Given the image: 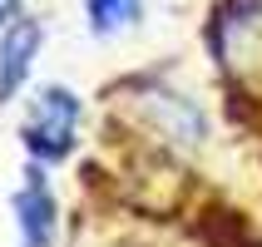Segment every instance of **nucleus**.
I'll return each mask as SVG.
<instances>
[{"mask_svg":"<svg viewBox=\"0 0 262 247\" xmlns=\"http://www.w3.org/2000/svg\"><path fill=\"white\" fill-rule=\"evenodd\" d=\"M74 133H79V99H74L70 89H40V99H35V109H30V124H25V144L35 159L55 163L64 159L74 148Z\"/></svg>","mask_w":262,"mask_h":247,"instance_id":"nucleus-1","label":"nucleus"},{"mask_svg":"<svg viewBox=\"0 0 262 247\" xmlns=\"http://www.w3.org/2000/svg\"><path fill=\"white\" fill-rule=\"evenodd\" d=\"M40 40H45L40 20H15V25H5V35H0V99H10L15 89L25 84L30 59L40 55Z\"/></svg>","mask_w":262,"mask_h":247,"instance_id":"nucleus-2","label":"nucleus"},{"mask_svg":"<svg viewBox=\"0 0 262 247\" xmlns=\"http://www.w3.org/2000/svg\"><path fill=\"white\" fill-rule=\"evenodd\" d=\"M15 218H20V242L25 247H50V237H55V198L45 188V178H30L15 193Z\"/></svg>","mask_w":262,"mask_h":247,"instance_id":"nucleus-3","label":"nucleus"},{"mask_svg":"<svg viewBox=\"0 0 262 247\" xmlns=\"http://www.w3.org/2000/svg\"><path fill=\"white\" fill-rule=\"evenodd\" d=\"M89 20L99 35H119L139 20V0H89Z\"/></svg>","mask_w":262,"mask_h":247,"instance_id":"nucleus-4","label":"nucleus"},{"mask_svg":"<svg viewBox=\"0 0 262 247\" xmlns=\"http://www.w3.org/2000/svg\"><path fill=\"white\" fill-rule=\"evenodd\" d=\"M15 10H20V0H0V25H15Z\"/></svg>","mask_w":262,"mask_h":247,"instance_id":"nucleus-5","label":"nucleus"}]
</instances>
